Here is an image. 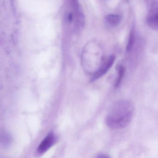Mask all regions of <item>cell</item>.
<instances>
[{
    "mask_svg": "<svg viewBox=\"0 0 158 158\" xmlns=\"http://www.w3.org/2000/svg\"><path fill=\"white\" fill-rule=\"evenodd\" d=\"M135 106L127 99L116 101L111 107L106 118V123L110 129L119 130L128 126L134 115Z\"/></svg>",
    "mask_w": 158,
    "mask_h": 158,
    "instance_id": "obj_1",
    "label": "cell"
},
{
    "mask_svg": "<svg viewBox=\"0 0 158 158\" xmlns=\"http://www.w3.org/2000/svg\"><path fill=\"white\" fill-rule=\"evenodd\" d=\"M105 49L99 43L92 42L84 47L82 55V64L85 72L93 76L106 59Z\"/></svg>",
    "mask_w": 158,
    "mask_h": 158,
    "instance_id": "obj_2",
    "label": "cell"
},
{
    "mask_svg": "<svg viewBox=\"0 0 158 158\" xmlns=\"http://www.w3.org/2000/svg\"><path fill=\"white\" fill-rule=\"evenodd\" d=\"M147 8V24L158 31V0H145Z\"/></svg>",
    "mask_w": 158,
    "mask_h": 158,
    "instance_id": "obj_3",
    "label": "cell"
},
{
    "mask_svg": "<svg viewBox=\"0 0 158 158\" xmlns=\"http://www.w3.org/2000/svg\"><path fill=\"white\" fill-rule=\"evenodd\" d=\"M57 140V138L54 133L53 132H49L37 148L36 150L37 155L44 154L55 144Z\"/></svg>",
    "mask_w": 158,
    "mask_h": 158,
    "instance_id": "obj_4",
    "label": "cell"
},
{
    "mask_svg": "<svg viewBox=\"0 0 158 158\" xmlns=\"http://www.w3.org/2000/svg\"><path fill=\"white\" fill-rule=\"evenodd\" d=\"M116 57L114 55H112L110 56L106 57L104 64L101 66L99 70L95 74L92 76L91 81H94L97 79L100 78L106 74L109 70L112 67L113 64L115 63Z\"/></svg>",
    "mask_w": 158,
    "mask_h": 158,
    "instance_id": "obj_5",
    "label": "cell"
},
{
    "mask_svg": "<svg viewBox=\"0 0 158 158\" xmlns=\"http://www.w3.org/2000/svg\"><path fill=\"white\" fill-rule=\"evenodd\" d=\"M122 16L117 14H109L106 16L105 20L107 24L110 27H117L122 20Z\"/></svg>",
    "mask_w": 158,
    "mask_h": 158,
    "instance_id": "obj_6",
    "label": "cell"
},
{
    "mask_svg": "<svg viewBox=\"0 0 158 158\" xmlns=\"http://www.w3.org/2000/svg\"><path fill=\"white\" fill-rule=\"evenodd\" d=\"M136 43V32L134 27L132 28L130 32L128 43L126 46V52L127 53H130L132 52Z\"/></svg>",
    "mask_w": 158,
    "mask_h": 158,
    "instance_id": "obj_7",
    "label": "cell"
},
{
    "mask_svg": "<svg viewBox=\"0 0 158 158\" xmlns=\"http://www.w3.org/2000/svg\"><path fill=\"white\" fill-rule=\"evenodd\" d=\"M117 77L116 78L115 80V83H114V86L115 88H117L120 86L125 73V67L122 64H119L117 66Z\"/></svg>",
    "mask_w": 158,
    "mask_h": 158,
    "instance_id": "obj_8",
    "label": "cell"
},
{
    "mask_svg": "<svg viewBox=\"0 0 158 158\" xmlns=\"http://www.w3.org/2000/svg\"><path fill=\"white\" fill-rule=\"evenodd\" d=\"M12 143V137L10 135L4 133L1 136V143L2 146L4 148H7L10 146Z\"/></svg>",
    "mask_w": 158,
    "mask_h": 158,
    "instance_id": "obj_9",
    "label": "cell"
},
{
    "mask_svg": "<svg viewBox=\"0 0 158 158\" xmlns=\"http://www.w3.org/2000/svg\"><path fill=\"white\" fill-rule=\"evenodd\" d=\"M96 158H110V157L106 154H101L98 155Z\"/></svg>",
    "mask_w": 158,
    "mask_h": 158,
    "instance_id": "obj_10",
    "label": "cell"
},
{
    "mask_svg": "<svg viewBox=\"0 0 158 158\" xmlns=\"http://www.w3.org/2000/svg\"><path fill=\"white\" fill-rule=\"evenodd\" d=\"M125 1H127V2H128V1H129V0H125Z\"/></svg>",
    "mask_w": 158,
    "mask_h": 158,
    "instance_id": "obj_11",
    "label": "cell"
}]
</instances>
